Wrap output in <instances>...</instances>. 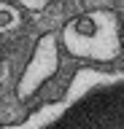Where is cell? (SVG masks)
<instances>
[{
  "label": "cell",
  "mask_w": 124,
  "mask_h": 129,
  "mask_svg": "<svg viewBox=\"0 0 124 129\" xmlns=\"http://www.w3.org/2000/svg\"><path fill=\"white\" fill-rule=\"evenodd\" d=\"M57 70H59V35L57 32H46V35H41L24 73H22V78L16 81V100L19 102L33 100L57 75Z\"/></svg>",
  "instance_id": "obj_3"
},
{
  "label": "cell",
  "mask_w": 124,
  "mask_h": 129,
  "mask_svg": "<svg viewBox=\"0 0 124 129\" xmlns=\"http://www.w3.org/2000/svg\"><path fill=\"white\" fill-rule=\"evenodd\" d=\"M65 51L84 62H113L124 48L121 22L111 8H92L65 22L59 32Z\"/></svg>",
  "instance_id": "obj_2"
},
{
  "label": "cell",
  "mask_w": 124,
  "mask_h": 129,
  "mask_svg": "<svg viewBox=\"0 0 124 129\" xmlns=\"http://www.w3.org/2000/svg\"><path fill=\"white\" fill-rule=\"evenodd\" d=\"M121 35H124V24H121Z\"/></svg>",
  "instance_id": "obj_6"
},
{
  "label": "cell",
  "mask_w": 124,
  "mask_h": 129,
  "mask_svg": "<svg viewBox=\"0 0 124 129\" xmlns=\"http://www.w3.org/2000/svg\"><path fill=\"white\" fill-rule=\"evenodd\" d=\"M3 129H124V73L78 70L59 97Z\"/></svg>",
  "instance_id": "obj_1"
},
{
  "label": "cell",
  "mask_w": 124,
  "mask_h": 129,
  "mask_svg": "<svg viewBox=\"0 0 124 129\" xmlns=\"http://www.w3.org/2000/svg\"><path fill=\"white\" fill-rule=\"evenodd\" d=\"M16 3L24 8V11H33V14H38V11H43V8L49 6L51 0H16Z\"/></svg>",
  "instance_id": "obj_5"
},
{
  "label": "cell",
  "mask_w": 124,
  "mask_h": 129,
  "mask_svg": "<svg viewBox=\"0 0 124 129\" xmlns=\"http://www.w3.org/2000/svg\"><path fill=\"white\" fill-rule=\"evenodd\" d=\"M19 24H22V14H19V8H14L11 3H3V0H0V35L16 30Z\"/></svg>",
  "instance_id": "obj_4"
}]
</instances>
